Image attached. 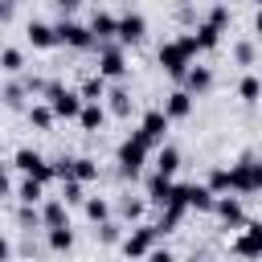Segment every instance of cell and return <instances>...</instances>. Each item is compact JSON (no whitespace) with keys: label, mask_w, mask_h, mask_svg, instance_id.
<instances>
[{"label":"cell","mask_w":262,"mask_h":262,"mask_svg":"<svg viewBox=\"0 0 262 262\" xmlns=\"http://www.w3.org/2000/svg\"><path fill=\"white\" fill-rule=\"evenodd\" d=\"M25 37H29L33 49H53V45H57V29H49V25H41V20H29Z\"/></svg>","instance_id":"15"},{"label":"cell","mask_w":262,"mask_h":262,"mask_svg":"<svg viewBox=\"0 0 262 262\" xmlns=\"http://www.w3.org/2000/svg\"><path fill=\"white\" fill-rule=\"evenodd\" d=\"M233 254H237V258H262V221L246 225V229L233 237Z\"/></svg>","instance_id":"9"},{"label":"cell","mask_w":262,"mask_h":262,"mask_svg":"<svg viewBox=\"0 0 262 262\" xmlns=\"http://www.w3.org/2000/svg\"><path fill=\"white\" fill-rule=\"evenodd\" d=\"M53 4H57V8H61V12H74V8H78V4H82V0H53Z\"/></svg>","instance_id":"41"},{"label":"cell","mask_w":262,"mask_h":262,"mask_svg":"<svg viewBox=\"0 0 262 262\" xmlns=\"http://www.w3.org/2000/svg\"><path fill=\"white\" fill-rule=\"evenodd\" d=\"M147 139L139 135V131H131L123 143H119V176H127V180H135L139 176V168H143V160H147Z\"/></svg>","instance_id":"1"},{"label":"cell","mask_w":262,"mask_h":262,"mask_svg":"<svg viewBox=\"0 0 262 262\" xmlns=\"http://www.w3.org/2000/svg\"><path fill=\"white\" fill-rule=\"evenodd\" d=\"M172 192H176V184H172V176H164V172H156V176L147 180V201H151V205H160V209H164V205L172 201Z\"/></svg>","instance_id":"14"},{"label":"cell","mask_w":262,"mask_h":262,"mask_svg":"<svg viewBox=\"0 0 262 262\" xmlns=\"http://www.w3.org/2000/svg\"><path fill=\"white\" fill-rule=\"evenodd\" d=\"M160 66H164V74H172V78H184V74L192 70V53L184 49L180 37L168 41V45H160Z\"/></svg>","instance_id":"5"},{"label":"cell","mask_w":262,"mask_h":262,"mask_svg":"<svg viewBox=\"0 0 262 262\" xmlns=\"http://www.w3.org/2000/svg\"><path fill=\"white\" fill-rule=\"evenodd\" d=\"M106 106H111V115L127 119V115H131V94H127L123 86H115V90H106Z\"/></svg>","instance_id":"23"},{"label":"cell","mask_w":262,"mask_h":262,"mask_svg":"<svg viewBox=\"0 0 262 262\" xmlns=\"http://www.w3.org/2000/svg\"><path fill=\"white\" fill-rule=\"evenodd\" d=\"M12 164H16V168H20L25 176H33V180H41V184L57 176V168H53V164H45V160H41L37 151H29V147H20V151L12 156Z\"/></svg>","instance_id":"6"},{"label":"cell","mask_w":262,"mask_h":262,"mask_svg":"<svg viewBox=\"0 0 262 262\" xmlns=\"http://www.w3.org/2000/svg\"><path fill=\"white\" fill-rule=\"evenodd\" d=\"M102 123H106V111H102V102H86V106H82V115H78V127L94 135V131H102Z\"/></svg>","instance_id":"18"},{"label":"cell","mask_w":262,"mask_h":262,"mask_svg":"<svg viewBox=\"0 0 262 262\" xmlns=\"http://www.w3.org/2000/svg\"><path fill=\"white\" fill-rule=\"evenodd\" d=\"M20 70H25L20 49H4V74H20Z\"/></svg>","instance_id":"35"},{"label":"cell","mask_w":262,"mask_h":262,"mask_svg":"<svg viewBox=\"0 0 262 262\" xmlns=\"http://www.w3.org/2000/svg\"><path fill=\"white\" fill-rule=\"evenodd\" d=\"M213 86V70L209 66H192L188 74H184V90H192V94H205Z\"/></svg>","instance_id":"20"},{"label":"cell","mask_w":262,"mask_h":262,"mask_svg":"<svg viewBox=\"0 0 262 262\" xmlns=\"http://www.w3.org/2000/svg\"><path fill=\"white\" fill-rule=\"evenodd\" d=\"M176 168H180V151L176 147H156V172H164V176H176Z\"/></svg>","instance_id":"22"},{"label":"cell","mask_w":262,"mask_h":262,"mask_svg":"<svg viewBox=\"0 0 262 262\" xmlns=\"http://www.w3.org/2000/svg\"><path fill=\"white\" fill-rule=\"evenodd\" d=\"M16 196H20V205H37V201H41V180L25 176V180H20V188H16Z\"/></svg>","instance_id":"31"},{"label":"cell","mask_w":262,"mask_h":262,"mask_svg":"<svg viewBox=\"0 0 262 262\" xmlns=\"http://www.w3.org/2000/svg\"><path fill=\"white\" fill-rule=\"evenodd\" d=\"M205 184H209L217 196H225V192H233V172H229V168H213Z\"/></svg>","instance_id":"26"},{"label":"cell","mask_w":262,"mask_h":262,"mask_svg":"<svg viewBox=\"0 0 262 262\" xmlns=\"http://www.w3.org/2000/svg\"><path fill=\"white\" fill-rule=\"evenodd\" d=\"M29 123H33L37 131H49V127L57 123V111H53L49 102H33V106H29Z\"/></svg>","instance_id":"21"},{"label":"cell","mask_w":262,"mask_h":262,"mask_svg":"<svg viewBox=\"0 0 262 262\" xmlns=\"http://www.w3.org/2000/svg\"><path fill=\"white\" fill-rule=\"evenodd\" d=\"M49 250H53V254H70V250H74V229H70V225L49 229Z\"/></svg>","instance_id":"25"},{"label":"cell","mask_w":262,"mask_h":262,"mask_svg":"<svg viewBox=\"0 0 262 262\" xmlns=\"http://www.w3.org/2000/svg\"><path fill=\"white\" fill-rule=\"evenodd\" d=\"M86 217H90L94 225H102V221H111V205H106L102 196H86Z\"/></svg>","instance_id":"30"},{"label":"cell","mask_w":262,"mask_h":262,"mask_svg":"<svg viewBox=\"0 0 262 262\" xmlns=\"http://www.w3.org/2000/svg\"><path fill=\"white\" fill-rule=\"evenodd\" d=\"M70 180H82V184L98 180V164H94L90 156H78V160H74V168H70Z\"/></svg>","instance_id":"24"},{"label":"cell","mask_w":262,"mask_h":262,"mask_svg":"<svg viewBox=\"0 0 262 262\" xmlns=\"http://www.w3.org/2000/svg\"><path fill=\"white\" fill-rule=\"evenodd\" d=\"M229 172H233V192H262V160L242 156Z\"/></svg>","instance_id":"4"},{"label":"cell","mask_w":262,"mask_h":262,"mask_svg":"<svg viewBox=\"0 0 262 262\" xmlns=\"http://www.w3.org/2000/svg\"><path fill=\"white\" fill-rule=\"evenodd\" d=\"M123 217H127V221H139V217H143V201L127 196V201H123Z\"/></svg>","instance_id":"36"},{"label":"cell","mask_w":262,"mask_h":262,"mask_svg":"<svg viewBox=\"0 0 262 262\" xmlns=\"http://www.w3.org/2000/svg\"><path fill=\"white\" fill-rule=\"evenodd\" d=\"M143 33H147L143 12H127V16H119V41H123V45H139Z\"/></svg>","instance_id":"12"},{"label":"cell","mask_w":262,"mask_h":262,"mask_svg":"<svg viewBox=\"0 0 262 262\" xmlns=\"http://www.w3.org/2000/svg\"><path fill=\"white\" fill-rule=\"evenodd\" d=\"M184 201H188V209L209 213V209L217 205V192H213L209 184H184Z\"/></svg>","instance_id":"13"},{"label":"cell","mask_w":262,"mask_h":262,"mask_svg":"<svg viewBox=\"0 0 262 262\" xmlns=\"http://www.w3.org/2000/svg\"><path fill=\"white\" fill-rule=\"evenodd\" d=\"M254 29H258V37H262V8H258V16H254Z\"/></svg>","instance_id":"42"},{"label":"cell","mask_w":262,"mask_h":262,"mask_svg":"<svg viewBox=\"0 0 262 262\" xmlns=\"http://www.w3.org/2000/svg\"><path fill=\"white\" fill-rule=\"evenodd\" d=\"M16 221H20V229H33V225H37V221H41V213H37V209H33V205H25V209H20V217H16Z\"/></svg>","instance_id":"38"},{"label":"cell","mask_w":262,"mask_h":262,"mask_svg":"<svg viewBox=\"0 0 262 262\" xmlns=\"http://www.w3.org/2000/svg\"><path fill=\"white\" fill-rule=\"evenodd\" d=\"M221 33H225V29H217L213 20H201V25H196V41H201V49H213V45L221 41Z\"/></svg>","instance_id":"29"},{"label":"cell","mask_w":262,"mask_h":262,"mask_svg":"<svg viewBox=\"0 0 262 262\" xmlns=\"http://www.w3.org/2000/svg\"><path fill=\"white\" fill-rule=\"evenodd\" d=\"M25 90H29V86H16V82H8V86H4V102H8V106H20V94H25Z\"/></svg>","instance_id":"37"},{"label":"cell","mask_w":262,"mask_h":262,"mask_svg":"<svg viewBox=\"0 0 262 262\" xmlns=\"http://www.w3.org/2000/svg\"><path fill=\"white\" fill-rule=\"evenodd\" d=\"M156 237H160V229H156V225H135V229L123 237V258H131V262L147 258V254L156 250Z\"/></svg>","instance_id":"3"},{"label":"cell","mask_w":262,"mask_h":262,"mask_svg":"<svg viewBox=\"0 0 262 262\" xmlns=\"http://www.w3.org/2000/svg\"><path fill=\"white\" fill-rule=\"evenodd\" d=\"M147 262H176V258H172L168 250H151V254H147Z\"/></svg>","instance_id":"40"},{"label":"cell","mask_w":262,"mask_h":262,"mask_svg":"<svg viewBox=\"0 0 262 262\" xmlns=\"http://www.w3.org/2000/svg\"><path fill=\"white\" fill-rule=\"evenodd\" d=\"M237 94H242V102H250V106H254V102H262V82H258L254 74H246V78L237 82Z\"/></svg>","instance_id":"28"},{"label":"cell","mask_w":262,"mask_h":262,"mask_svg":"<svg viewBox=\"0 0 262 262\" xmlns=\"http://www.w3.org/2000/svg\"><path fill=\"white\" fill-rule=\"evenodd\" d=\"M213 213H217V217L225 221V229H242V225H246V213H242V201H237V196H229V192H225V196H217V205H213Z\"/></svg>","instance_id":"11"},{"label":"cell","mask_w":262,"mask_h":262,"mask_svg":"<svg viewBox=\"0 0 262 262\" xmlns=\"http://www.w3.org/2000/svg\"><path fill=\"white\" fill-rule=\"evenodd\" d=\"M192 90H172L168 94V102H164V115L168 119H188V111H192Z\"/></svg>","instance_id":"16"},{"label":"cell","mask_w":262,"mask_h":262,"mask_svg":"<svg viewBox=\"0 0 262 262\" xmlns=\"http://www.w3.org/2000/svg\"><path fill=\"white\" fill-rule=\"evenodd\" d=\"M90 33H94L98 41H111V37H119V16H111V12H94V20H90Z\"/></svg>","instance_id":"19"},{"label":"cell","mask_w":262,"mask_h":262,"mask_svg":"<svg viewBox=\"0 0 262 262\" xmlns=\"http://www.w3.org/2000/svg\"><path fill=\"white\" fill-rule=\"evenodd\" d=\"M233 61H237V66H254V45H250V41H237V45H233Z\"/></svg>","instance_id":"34"},{"label":"cell","mask_w":262,"mask_h":262,"mask_svg":"<svg viewBox=\"0 0 262 262\" xmlns=\"http://www.w3.org/2000/svg\"><path fill=\"white\" fill-rule=\"evenodd\" d=\"M41 225L45 229H57V225H70V205L57 196V201H49L45 209H41Z\"/></svg>","instance_id":"17"},{"label":"cell","mask_w":262,"mask_h":262,"mask_svg":"<svg viewBox=\"0 0 262 262\" xmlns=\"http://www.w3.org/2000/svg\"><path fill=\"white\" fill-rule=\"evenodd\" d=\"M82 98H86V102H102V98H106V78H102V74L86 78V82H82Z\"/></svg>","instance_id":"27"},{"label":"cell","mask_w":262,"mask_h":262,"mask_svg":"<svg viewBox=\"0 0 262 262\" xmlns=\"http://www.w3.org/2000/svg\"><path fill=\"white\" fill-rule=\"evenodd\" d=\"M168 115L164 111H147L143 115V123H139V135L147 139V147H164V135H168Z\"/></svg>","instance_id":"8"},{"label":"cell","mask_w":262,"mask_h":262,"mask_svg":"<svg viewBox=\"0 0 262 262\" xmlns=\"http://www.w3.org/2000/svg\"><path fill=\"white\" fill-rule=\"evenodd\" d=\"M94 233H98V242H102V246H115V242H123V229H119L115 221H102Z\"/></svg>","instance_id":"33"},{"label":"cell","mask_w":262,"mask_h":262,"mask_svg":"<svg viewBox=\"0 0 262 262\" xmlns=\"http://www.w3.org/2000/svg\"><path fill=\"white\" fill-rule=\"evenodd\" d=\"M45 102L57 111V119H78L82 106H86L82 90H66L61 82H49V86H45Z\"/></svg>","instance_id":"2"},{"label":"cell","mask_w":262,"mask_h":262,"mask_svg":"<svg viewBox=\"0 0 262 262\" xmlns=\"http://www.w3.org/2000/svg\"><path fill=\"white\" fill-rule=\"evenodd\" d=\"M209 20H213L217 29H225V25H229V8H225V4H217V8L209 12Z\"/></svg>","instance_id":"39"},{"label":"cell","mask_w":262,"mask_h":262,"mask_svg":"<svg viewBox=\"0 0 262 262\" xmlns=\"http://www.w3.org/2000/svg\"><path fill=\"white\" fill-rule=\"evenodd\" d=\"M57 29V45H70V49H90L98 37L90 33V29H82V25H74V20H61V25H53Z\"/></svg>","instance_id":"7"},{"label":"cell","mask_w":262,"mask_h":262,"mask_svg":"<svg viewBox=\"0 0 262 262\" xmlns=\"http://www.w3.org/2000/svg\"><path fill=\"white\" fill-rule=\"evenodd\" d=\"M98 74L102 78H123L127 74V57H123L119 45H102L98 49Z\"/></svg>","instance_id":"10"},{"label":"cell","mask_w":262,"mask_h":262,"mask_svg":"<svg viewBox=\"0 0 262 262\" xmlns=\"http://www.w3.org/2000/svg\"><path fill=\"white\" fill-rule=\"evenodd\" d=\"M61 201H66V205H82V201H86L82 180H61Z\"/></svg>","instance_id":"32"}]
</instances>
